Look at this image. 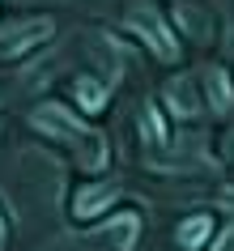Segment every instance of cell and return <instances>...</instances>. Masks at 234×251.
Masks as SVG:
<instances>
[{
    "instance_id": "7",
    "label": "cell",
    "mask_w": 234,
    "mask_h": 251,
    "mask_svg": "<svg viewBox=\"0 0 234 251\" xmlns=\"http://www.w3.org/2000/svg\"><path fill=\"white\" fill-rule=\"evenodd\" d=\"M73 94H77V102L85 106L90 115H98V111L106 106V85H103V81H94V77H81L77 85H73Z\"/></svg>"
},
{
    "instance_id": "9",
    "label": "cell",
    "mask_w": 234,
    "mask_h": 251,
    "mask_svg": "<svg viewBox=\"0 0 234 251\" xmlns=\"http://www.w3.org/2000/svg\"><path fill=\"white\" fill-rule=\"evenodd\" d=\"M141 136L145 141H166V124L157 115V106H145L141 111Z\"/></svg>"
},
{
    "instance_id": "8",
    "label": "cell",
    "mask_w": 234,
    "mask_h": 251,
    "mask_svg": "<svg viewBox=\"0 0 234 251\" xmlns=\"http://www.w3.org/2000/svg\"><path fill=\"white\" fill-rule=\"evenodd\" d=\"M213 234V222H208L205 213L200 217H187V222L179 226V247H187V251H196V247H205V238Z\"/></svg>"
},
{
    "instance_id": "10",
    "label": "cell",
    "mask_w": 234,
    "mask_h": 251,
    "mask_svg": "<svg viewBox=\"0 0 234 251\" xmlns=\"http://www.w3.org/2000/svg\"><path fill=\"white\" fill-rule=\"evenodd\" d=\"M136 230H141V222H136V213H124L119 222H111V234L119 238V247L128 251L132 243H136Z\"/></svg>"
},
{
    "instance_id": "1",
    "label": "cell",
    "mask_w": 234,
    "mask_h": 251,
    "mask_svg": "<svg viewBox=\"0 0 234 251\" xmlns=\"http://www.w3.org/2000/svg\"><path fill=\"white\" fill-rule=\"evenodd\" d=\"M30 124L39 128V132H47V136H55V141H64V145H73L77 149V162L85 166V171H103L106 166V145H103V136L98 132H90L85 124H81L68 106H60V102H43L34 115H30Z\"/></svg>"
},
{
    "instance_id": "4",
    "label": "cell",
    "mask_w": 234,
    "mask_h": 251,
    "mask_svg": "<svg viewBox=\"0 0 234 251\" xmlns=\"http://www.w3.org/2000/svg\"><path fill=\"white\" fill-rule=\"evenodd\" d=\"M115 196H119V187H115V183H90V187H81L77 200H73V217H77V222L103 217V213L115 204Z\"/></svg>"
},
{
    "instance_id": "2",
    "label": "cell",
    "mask_w": 234,
    "mask_h": 251,
    "mask_svg": "<svg viewBox=\"0 0 234 251\" xmlns=\"http://www.w3.org/2000/svg\"><path fill=\"white\" fill-rule=\"evenodd\" d=\"M128 30L157 55V60H175V55H179V43H175L170 26L149 9V4H132V9H128Z\"/></svg>"
},
{
    "instance_id": "6",
    "label": "cell",
    "mask_w": 234,
    "mask_h": 251,
    "mask_svg": "<svg viewBox=\"0 0 234 251\" xmlns=\"http://www.w3.org/2000/svg\"><path fill=\"white\" fill-rule=\"evenodd\" d=\"M205 90H208V106L213 111H230L234 106V90H230V81H226V73H217V68H208L205 73Z\"/></svg>"
},
{
    "instance_id": "3",
    "label": "cell",
    "mask_w": 234,
    "mask_h": 251,
    "mask_svg": "<svg viewBox=\"0 0 234 251\" xmlns=\"http://www.w3.org/2000/svg\"><path fill=\"white\" fill-rule=\"evenodd\" d=\"M55 34V22L52 17H22V22H9V26L0 30V55L9 60V55H26L34 51L39 43H47Z\"/></svg>"
},
{
    "instance_id": "5",
    "label": "cell",
    "mask_w": 234,
    "mask_h": 251,
    "mask_svg": "<svg viewBox=\"0 0 234 251\" xmlns=\"http://www.w3.org/2000/svg\"><path fill=\"white\" fill-rule=\"evenodd\" d=\"M162 98H166V106H170V111H175L179 119H192L196 111H200V102H196V90H192V81H187V77H175V81H166Z\"/></svg>"
},
{
    "instance_id": "11",
    "label": "cell",
    "mask_w": 234,
    "mask_h": 251,
    "mask_svg": "<svg viewBox=\"0 0 234 251\" xmlns=\"http://www.w3.org/2000/svg\"><path fill=\"white\" fill-rule=\"evenodd\" d=\"M221 243H230V247H217V251H234V230H230L226 238H221Z\"/></svg>"
},
{
    "instance_id": "12",
    "label": "cell",
    "mask_w": 234,
    "mask_h": 251,
    "mask_svg": "<svg viewBox=\"0 0 234 251\" xmlns=\"http://www.w3.org/2000/svg\"><path fill=\"white\" fill-rule=\"evenodd\" d=\"M0 247H4V217H0Z\"/></svg>"
}]
</instances>
